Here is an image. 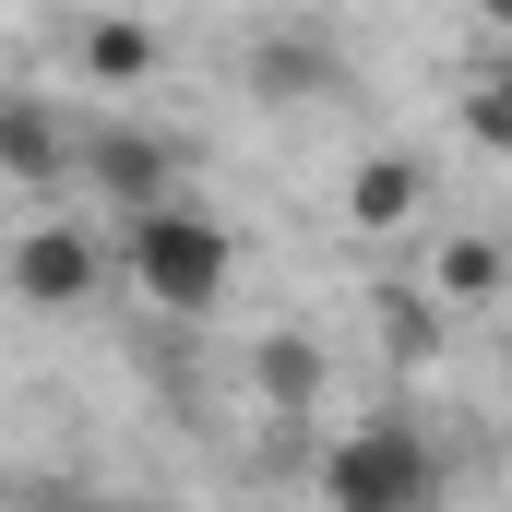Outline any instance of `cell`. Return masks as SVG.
Returning <instances> with one entry per match:
<instances>
[{
  "instance_id": "obj_11",
  "label": "cell",
  "mask_w": 512,
  "mask_h": 512,
  "mask_svg": "<svg viewBox=\"0 0 512 512\" xmlns=\"http://www.w3.org/2000/svg\"><path fill=\"white\" fill-rule=\"evenodd\" d=\"M382 322H393V346H405V358H429V346H441V322H429V298H417V286H382Z\"/></svg>"
},
{
  "instance_id": "obj_5",
  "label": "cell",
  "mask_w": 512,
  "mask_h": 512,
  "mask_svg": "<svg viewBox=\"0 0 512 512\" xmlns=\"http://www.w3.org/2000/svg\"><path fill=\"white\" fill-rule=\"evenodd\" d=\"M239 84H251L262 108H322V96H346V60H334L310 24H286V36H251Z\"/></svg>"
},
{
  "instance_id": "obj_14",
  "label": "cell",
  "mask_w": 512,
  "mask_h": 512,
  "mask_svg": "<svg viewBox=\"0 0 512 512\" xmlns=\"http://www.w3.org/2000/svg\"><path fill=\"white\" fill-rule=\"evenodd\" d=\"M501 370H512V358H501Z\"/></svg>"
},
{
  "instance_id": "obj_9",
  "label": "cell",
  "mask_w": 512,
  "mask_h": 512,
  "mask_svg": "<svg viewBox=\"0 0 512 512\" xmlns=\"http://www.w3.org/2000/svg\"><path fill=\"white\" fill-rule=\"evenodd\" d=\"M251 382L274 393L286 417H310V405H322V346H298V334H274V346L251 358Z\"/></svg>"
},
{
  "instance_id": "obj_4",
  "label": "cell",
  "mask_w": 512,
  "mask_h": 512,
  "mask_svg": "<svg viewBox=\"0 0 512 512\" xmlns=\"http://www.w3.org/2000/svg\"><path fill=\"white\" fill-rule=\"evenodd\" d=\"M108 262H96V227H24L12 239V298L24 310H96Z\"/></svg>"
},
{
  "instance_id": "obj_3",
  "label": "cell",
  "mask_w": 512,
  "mask_h": 512,
  "mask_svg": "<svg viewBox=\"0 0 512 512\" xmlns=\"http://www.w3.org/2000/svg\"><path fill=\"white\" fill-rule=\"evenodd\" d=\"M84 191H96V215H155V203L191 191V143L155 120H96L84 131Z\"/></svg>"
},
{
  "instance_id": "obj_12",
  "label": "cell",
  "mask_w": 512,
  "mask_h": 512,
  "mask_svg": "<svg viewBox=\"0 0 512 512\" xmlns=\"http://www.w3.org/2000/svg\"><path fill=\"white\" fill-rule=\"evenodd\" d=\"M465 131H477V143H501V155H512V72H489V84L465 96Z\"/></svg>"
},
{
  "instance_id": "obj_7",
  "label": "cell",
  "mask_w": 512,
  "mask_h": 512,
  "mask_svg": "<svg viewBox=\"0 0 512 512\" xmlns=\"http://www.w3.org/2000/svg\"><path fill=\"white\" fill-rule=\"evenodd\" d=\"M84 72H96V84H143V72H155V24H143V12L84 24Z\"/></svg>"
},
{
  "instance_id": "obj_8",
  "label": "cell",
  "mask_w": 512,
  "mask_h": 512,
  "mask_svg": "<svg viewBox=\"0 0 512 512\" xmlns=\"http://www.w3.org/2000/svg\"><path fill=\"white\" fill-rule=\"evenodd\" d=\"M417 191H429V179H417L405 155H370V167L346 179V215H358V227H405V215H417Z\"/></svg>"
},
{
  "instance_id": "obj_13",
  "label": "cell",
  "mask_w": 512,
  "mask_h": 512,
  "mask_svg": "<svg viewBox=\"0 0 512 512\" xmlns=\"http://www.w3.org/2000/svg\"><path fill=\"white\" fill-rule=\"evenodd\" d=\"M477 12H489V24H512V0H477Z\"/></svg>"
},
{
  "instance_id": "obj_2",
  "label": "cell",
  "mask_w": 512,
  "mask_h": 512,
  "mask_svg": "<svg viewBox=\"0 0 512 512\" xmlns=\"http://www.w3.org/2000/svg\"><path fill=\"white\" fill-rule=\"evenodd\" d=\"M322 501L334 512H429L441 501V453L405 429V417H370L322 453Z\"/></svg>"
},
{
  "instance_id": "obj_1",
  "label": "cell",
  "mask_w": 512,
  "mask_h": 512,
  "mask_svg": "<svg viewBox=\"0 0 512 512\" xmlns=\"http://www.w3.org/2000/svg\"><path fill=\"white\" fill-rule=\"evenodd\" d=\"M120 262L131 286L167 310V322H203L215 298H227V274H239V251H227V227L179 191V203H155V215H120Z\"/></svg>"
},
{
  "instance_id": "obj_6",
  "label": "cell",
  "mask_w": 512,
  "mask_h": 512,
  "mask_svg": "<svg viewBox=\"0 0 512 512\" xmlns=\"http://www.w3.org/2000/svg\"><path fill=\"white\" fill-rule=\"evenodd\" d=\"M0 167H12L24 191H36V179H60V167H84V143L60 131V108H48V96H12V108H0Z\"/></svg>"
},
{
  "instance_id": "obj_10",
  "label": "cell",
  "mask_w": 512,
  "mask_h": 512,
  "mask_svg": "<svg viewBox=\"0 0 512 512\" xmlns=\"http://www.w3.org/2000/svg\"><path fill=\"white\" fill-rule=\"evenodd\" d=\"M501 274H512V262L489 251V239H453V251H441V298H453V310H489Z\"/></svg>"
}]
</instances>
